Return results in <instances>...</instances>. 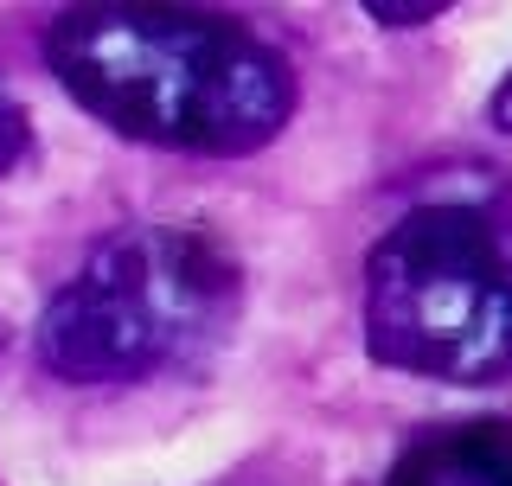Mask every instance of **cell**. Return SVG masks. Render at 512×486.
<instances>
[{"instance_id":"obj_2","label":"cell","mask_w":512,"mask_h":486,"mask_svg":"<svg viewBox=\"0 0 512 486\" xmlns=\"http://www.w3.org/2000/svg\"><path fill=\"white\" fill-rule=\"evenodd\" d=\"M365 352L436 384L512 378V199L442 192L365 250Z\"/></svg>"},{"instance_id":"obj_3","label":"cell","mask_w":512,"mask_h":486,"mask_svg":"<svg viewBox=\"0 0 512 486\" xmlns=\"http://www.w3.org/2000/svg\"><path fill=\"white\" fill-rule=\"evenodd\" d=\"M237 301V256L192 224L103 237L39 307V365L64 384H135L186 359Z\"/></svg>"},{"instance_id":"obj_5","label":"cell","mask_w":512,"mask_h":486,"mask_svg":"<svg viewBox=\"0 0 512 486\" xmlns=\"http://www.w3.org/2000/svg\"><path fill=\"white\" fill-rule=\"evenodd\" d=\"M26 154H32V122H26V109L0 90V180H7Z\"/></svg>"},{"instance_id":"obj_6","label":"cell","mask_w":512,"mask_h":486,"mask_svg":"<svg viewBox=\"0 0 512 486\" xmlns=\"http://www.w3.org/2000/svg\"><path fill=\"white\" fill-rule=\"evenodd\" d=\"M365 13L384 26H429V20H442V0H423V7H391V0H365Z\"/></svg>"},{"instance_id":"obj_1","label":"cell","mask_w":512,"mask_h":486,"mask_svg":"<svg viewBox=\"0 0 512 486\" xmlns=\"http://www.w3.org/2000/svg\"><path fill=\"white\" fill-rule=\"evenodd\" d=\"M45 64L103 128L180 154H256L295 116V64L231 13L71 7Z\"/></svg>"},{"instance_id":"obj_7","label":"cell","mask_w":512,"mask_h":486,"mask_svg":"<svg viewBox=\"0 0 512 486\" xmlns=\"http://www.w3.org/2000/svg\"><path fill=\"white\" fill-rule=\"evenodd\" d=\"M493 128H506V135H512V71H506V84L493 90Z\"/></svg>"},{"instance_id":"obj_4","label":"cell","mask_w":512,"mask_h":486,"mask_svg":"<svg viewBox=\"0 0 512 486\" xmlns=\"http://www.w3.org/2000/svg\"><path fill=\"white\" fill-rule=\"evenodd\" d=\"M384 486H512V423L506 416H474L416 435L391 461Z\"/></svg>"}]
</instances>
